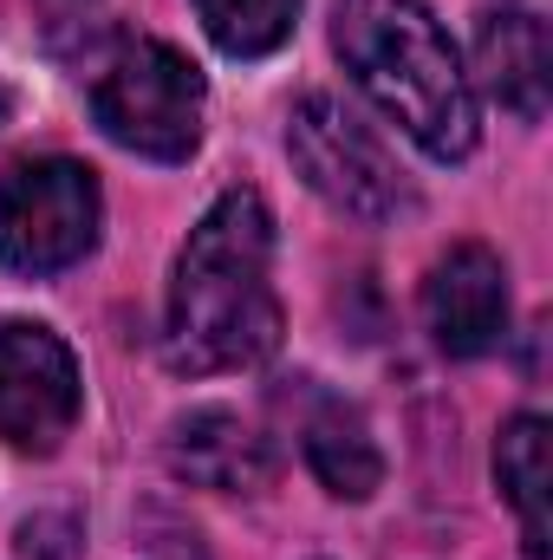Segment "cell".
<instances>
[{"instance_id":"7a4b0ae2","label":"cell","mask_w":553,"mask_h":560,"mask_svg":"<svg viewBox=\"0 0 553 560\" xmlns=\"http://www.w3.org/2000/svg\"><path fill=\"white\" fill-rule=\"evenodd\" d=\"M332 46L358 92L436 163H462L482 138L475 85L449 46V33L430 20L423 0H339L332 7Z\"/></svg>"},{"instance_id":"8fae6325","label":"cell","mask_w":553,"mask_h":560,"mask_svg":"<svg viewBox=\"0 0 553 560\" xmlns=\"http://www.w3.org/2000/svg\"><path fill=\"white\" fill-rule=\"evenodd\" d=\"M495 482L508 495V509L521 515V541L528 555L548 560V418L521 411V418L502 423V443H495Z\"/></svg>"},{"instance_id":"30bf717a","label":"cell","mask_w":553,"mask_h":560,"mask_svg":"<svg viewBox=\"0 0 553 560\" xmlns=\"http://www.w3.org/2000/svg\"><path fill=\"white\" fill-rule=\"evenodd\" d=\"M306 463H313V476H319L332 495H345V502H365V495L385 482V456H378V443H372V423L358 418L345 398H326V405L306 418Z\"/></svg>"},{"instance_id":"3957f363","label":"cell","mask_w":553,"mask_h":560,"mask_svg":"<svg viewBox=\"0 0 553 560\" xmlns=\"http://www.w3.org/2000/svg\"><path fill=\"white\" fill-rule=\"evenodd\" d=\"M202 72L163 46V39H131L105 59L92 79V118L98 131L150 163H183L202 143Z\"/></svg>"},{"instance_id":"5bb4252c","label":"cell","mask_w":553,"mask_h":560,"mask_svg":"<svg viewBox=\"0 0 553 560\" xmlns=\"http://www.w3.org/2000/svg\"><path fill=\"white\" fill-rule=\"evenodd\" d=\"M0 118H7V92H0Z\"/></svg>"},{"instance_id":"9c48e42d","label":"cell","mask_w":553,"mask_h":560,"mask_svg":"<svg viewBox=\"0 0 553 560\" xmlns=\"http://www.w3.org/2000/svg\"><path fill=\"white\" fill-rule=\"evenodd\" d=\"M169 469L189 489H215V495H248L268 482V443L235 418V411H189L169 430Z\"/></svg>"},{"instance_id":"4fadbf2b","label":"cell","mask_w":553,"mask_h":560,"mask_svg":"<svg viewBox=\"0 0 553 560\" xmlns=\"http://www.w3.org/2000/svg\"><path fill=\"white\" fill-rule=\"evenodd\" d=\"M46 7H85V0H46Z\"/></svg>"},{"instance_id":"8992f818","label":"cell","mask_w":553,"mask_h":560,"mask_svg":"<svg viewBox=\"0 0 553 560\" xmlns=\"http://www.w3.org/2000/svg\"><path fill=\"white\" fill-rule=\"evenodd\" d=\"M79 423V359L52 326L0 319V436L52 456Z\"/></svg>"},{"instance_id":"277c9868","label":"cell","mask_w":553,"mask_h":560,"mask_svg":"<svg viewBox=\"0 0 553 560\" xmlns=\"http://www.w3.org/2000/svg\"><path fill=\"white\" fill-rule=\"evenodd\" d=\"M98 176L72 156H33L13 163L0 183V261L13 275H59L92 255L98 242Z\"/></svg>"},{"instance_id":"ba28073f","label":"cell","mask_w":553,"mask_h":560,"mask_svg":"<svg viewBox=\"0 0 553 560\" xmlns=\"http://www.w3.org/2000/svg\"><path fill=\"white\" fill-rule=\"evenodd\" d=\"M475 72L515 118H548V79H553L548 20L528 0L489 7L482 26H475Z\"/></svg>"},{"instance_id":"7c38bea8","label":"cell","mask_w":553,"mask_h":560,"mask_svg":"<svg viewBox=\"0 0 553 560\" xmlns=\"http://www.w3.org/2000/svg\"><path fill=\"white\" fill-rule=\"evenodd\" d=\"M202 33L228 52V59H261L299 20V0H196Z\"/></svg>"},{"instance_id":"6da1fadb","label":"cell","mask_w":553,"mask_h":560,"mask_svg":"<svg viewBox=\"0 0 553 560\" xmlns=\"http://www.w3.org/2000/svg\"><path fill=\"white\" fill-rule=\"evenodd\" d=\"M274 346V215L255 189H228L215 196V209L189 229L176 255L163 352L176 372L209 378V372H248Z\"/></svg>"},{"instance_id":"52a82bcc","label":"cell","mask_w":553,"mask_h":560,"mask_svg":"<svg viewBox=\"0 0 553 560\" xmlns=\"http://www.w3.org/2000/svg\"><path fill=\"white\" fill-rule=\"evenodd\" d=\"M423 319L449 359H482L508 332V268L482 242H456L423 280Z\"/></svg>"},{"instance_id":"5b68a950","label":"cell","mask_w":553,"mask_h":560,"mask_svg":"<svg viewBox=\"0 0 553 560\" xmlns=\"http://www.w3.org/2000/svg\"><path fill=\"white\" fill-rule=\"evenodd\" d=\"M286 156L299 163V176L352 222H398L411 209V183L391 163V150L378 143L372 125H358L339 98L313 92L293 105L286 118Z\"/></svg>"}]
</instances>
